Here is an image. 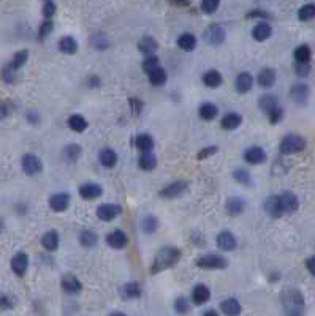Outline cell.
I'll return each instance as SVG.
<instances>
[{
	"mask_svg": "<svg viewBox=\"0 0 315 316\" xmlns=\"http://www.w3.org/2000/svg\"><path fill=\"white\" fill-rule=\"evenodd\" d=\"M181 258V251L176 246H163L159 250V253L155 255V259L152 263V274H159L162 270H167L169 267H173L174 264H178Z\"/></svg>",
	"mask_w": 315,
	"mask_h": 316,
	"instance_id": "obj_1",
	"label": "cell"
},
{
	"mask_svg": "<svg viewBox=\"0 0 315 316\" xmlns=\"http://www.w3.org/2000/svg\"><path fill=\"white\" fill-rule=\"evenodd\" d=\"M283 310L287 315H302L304 313V297L298 289H285L282 294Z\"/></svg>",
	"mask_w": 315,
	"mask_h": 316,
	"instance_id": "obj_2",
	"label": "cell"
},
{
	"mask_svg": "<svg viewBox=\"0 0 315 316\" xmlns=\"http://www.w3.org/2000/svg\"><path fill=\"white\" fill-rule=\"evenodd\" d=\"M306 147V139L299 135H288L282 139L280 142V154L282 155H292L298 154V152L304 150Z\"/></svg>",
	"mask_w": 315,
	"mask_h": 316,
	"instance_id": "obj_3",
	"label": "cell"
},
{
	"mask_svg": "<svg viewBox=\"0 0 315 316\" xmlns=\"http://www.w3.org/2000/svg\"><path fill=\"white\" fill-rule=\"evenodd\" d=\"M197 265L206 270H219V269H225L228 265V261L219 255H206L197 259Z\"/></svg>",
	"mask_w": 315,
	"mask_h": 316,
	"instance_id": "obj_4",
	"label": "cell"
},
{
	"mask_svg": "<svg viewBox=\"0 0 315 316\" xmlns=\"http://www.w3.org/2000/svg\"><path fill=\"white\" fill-rule=\"evenodd\" d=\"M43 169V163L37 155L34 154H27L22 157V171L27 176H37L40 174Z\"/></svg>",
	"mask_w": 315,
	"mask_h": 316,
	"instance_id": "obj_5",
	"label": "cell"
},
{
	"mask_svg": "<svg viewBox=\"0 0 315 316\" xmlns=\"http://www.w3.org/2000/svg\"><path fill=\"white\" fill-rule=\"evenodd\" d=\"M204 40L207 44H212V46H217V44L223 43L225 40V29L219 24H212L206 29L204 32Z\"/></svg>",
	"mask_w": 315,
	"mask_h": 316,
	"instance_id": "obj_6",
	"label": "cell"
},
{
	"mask_svg": "<svg viewBox=\"0 0 315 316\" xmlns=\"http://www.w3.org/2000/svg\"><path fill=\"white\" fill-rule=\"evenodd\" d=\"M187 188H188V183L187 182H173V183H169V185H167L165 188L160 192V196L162 198H165V199H173V198H178V196L181 194H184L187 192Z\"/></svg>",
	"mask_w": 315,
	"mask_h": 316,
	"instance_id": "obj_7",
	"label": "cell"
},
{
	"mask_svg": "<svg viewBox=\"0 0 315 316\" xmlns=\"http://www.w3.org/2000/svg\"><path fill=\"white\" fill-rule=\"evenodd\" d=\"M280 206H282V211H283V215L285 213H293L298 211L299 207V201L296 198V194H293L292 192H283L280 196Z\"/></svg>",
	"mask_w": 315,
	"mask_h": 316,
	"instance_id": "obj_8",
	"label": "cell"
},
{
	"mask_svg": "<svg viewBox=\"0 0 315 316\" xmlns=\"http://www.w3.org/2000/svg\"><path fill=\"white\" fill-rule=\"evenodd\" d=\"M121 212H122V209L119 207L117 204H102V206L97 209L98 218L103 220V221H111V220H114Z\"/></svg>",
	"mask_w": 315,
	"mask_h": 316,
	"instance_id": "obj_9",
	"label": "cell"
},
{
	"mask_svg": "<svg viewBox=\"0 0 315 316\" xmlns=\"http://www.w3.org/2000/svg\"><path fill=\"white\" fill-rule=\"evenodd\" d=\"M68 204H70V194L68 193H57L49 198V207H51L54 212L67 211Z\"/></svg>",
	"mask_w": 315,
	"mask_h": 316,
	"instance_id": "obj_10",
	"label": "cell"
},
{
	"mask_svg": "<svg viewBox=\"0 0 315 316\" xmlns=\"http://www.w3.org/2000/svg\"><path fill=\"white\" fill-rule=\"evenodd\" d=\"M309 86L307 84H295L290 90V97L295 101L296 105H306V101L309 98Z\"/></svg>",
	"mask_w": 315,
	"mask_h": 316,
	"instance_id": "obj_11",
	"label": "cell"
},
{
	"mask_svg": "<svg viewBox=\"0 0 315 316\" xmlns=\"http://www.w3.org/2000/svg\"><path fill=\"white\" fill-rule=\"evenodd\" d=\"M27 267H29V256L26 253H22V251L18 253V255L11 259V269H13V272L18 277H22L26 274Z\"/></svg>",
	"mask_w": 315,
	"mask_h": 316,
	"instance_id": "obj_12",
	"label": "cell"
},
{
	"mask_svg": "<svg viewBox=\"0 0 315 316\" xmlns=\"http://www.w3.org/2000/svg\"><path fill=\"white\" fill-rule=\"evenodd\" d=\"M106 242H108V245L112 246V248L121 250V248H125V246H127L129 239H127V236H125V232L116 229L106 236Z\"/></svg>",
	"mask_w": 315,
	"mask_h": 316,
	"instance_id": "obj_13",
	"label": "cell"
},
{
	"mask_svg": "<svg viewBox=\"0 0 315 316\" xmlns=\"http://www.w3.org/2000/svg\"><path fill=\"white\" fill-rule=\"evenodd\" d=\"M217 246L223 251H233L236 248V237L230 231H223L217 236Z\"/></svg>",
	"mask_w": 315,
	"mask_h": 316,
	"instance_id": "obj_14",
	"label": "cell"
},
{
	"mask_svg": "<svg viewBox=\"0 0 315 316\" xmlns=\"http://www.w3.org/2000/svg\"><path fill=\"white\" fill-rule=\"evenodd\" d=\"M264 211H266L268 215H271L273 218H280L283 215V211H282L279 196H269V198L264 201Z\"/></svg>",
	"mask_w": 315,
	"mask_h": 316,
	"instance_id": "obj_15",
	"label": "cell"
},
{
	"mask_svg": "<svg viewBox=\"0 0 315 316\" xmlns=\"http://www.w3.org/2000/svg\"><path fill=\"white\" fill-rule=\"evenodd\" d=\"M244 160L250 164H260L266 161V154H264V150L261 147H250L245 150Z\"/></svg>",
	"mask_w": 315,
	"mask_h": 316,
	"instance_id": "obj_16",
	"label": "cell"
},
{
	"mask_svg": "<svg viewBox=\"0 0 315 316\" xmlns=\"http://www.w3.org/2000/svg\"><path fill=\"white\" fill-rule=\"evenodd\" d=\"M102 193H103V188L98 183H86V185L79 188L81 198L84 199H95L98 196H102Z\"/></svg>",
	"mask_w": 315,
	"mask_h": 316,
	"instance_id": "obj_17",
	"label": "cell"
},
{
	"mask_svg": "<svg viewBox=\"0 0 315 316\" xmlns=\"http://www.w3.org/2000/svg\"><path fill=\"white\" fill-rule=\"evenodd\" d=\"M211 299V291L204 284H198V286L193 288V293H192V300L195 305H203L207 300Z\"/></svg>",
	"mask_w": 315,
	"mask_h": 316,
	"instance_id": "obj_18",
	"label": "cell"
},
{
	"mask_svg": "<svg viewBox=\"0 0 315 316\" xmlns=\"http://www.w3.org/2000/svg\"><path fill=\"white\" fill-rule=\"evenodd\" d=\"M235 86H236V90L239 93H247L250 88H252V86H254V78H252L250 73L242 71V73L238 74Z\"/></svg>",
	"mask_w": 315,
	"mask_h": 316,
	"instance_id": "obj_19",
	"label": "cell"
},
{
	"mask_svg": "<svg viewBox=\"0 0 315 316\" xmlns=\"http://www.w3.org/2000/svg\"><path fill=\"white\" fill-rule=\"evenodd\" d=\"M226 212H228L231 217H238V215H241L245 209V202L241 199V198H236V196H233L228 201H226Z\"/></svg>",
	"mask_w": 315,
	"mask_h": 316,
	"instance_id": "obj_20",
	"label": "cell"
},
{
	"mask_svg": "<svg viewBox=\"0 0 315 316\" xmlns=\"http://www.w3.org/2000/svg\"><path fill=\"white\" fill-rule=\"evenodd\" d=\"M242 122V117L239 116L238 112H228L225 114L223 119H222V128L226 131H231V130H236L239 125Z\"/></svg>",
	"mask_w": 315,
	"mask_h": 316,
	"instance_id": "obj_21",
	"label": "cell"
},
{
	"mask_svg": "<svg viewBox=\"0 0 315 316\" xmlns=\"http://www.w3.org/2000/svg\"><path fill=\"white\" fill-rule=\"evenodd\" d=\"M271 34H273V29H271V25L268 22L257 24L255 27H254V30H252V36H254L257 41L268 40V38L271 36Z\"/></svg>",
	"mask_w": 315,
	"mask_h": 316,
	"instance_id": "obj_22",
	"label": "cell"
},
{
	"mask_svg": "<svg viewBox=\"0 0 315 316\" xmlns=\"http://www.w3.org/2000/svg\"><path fill=\"white\" fill-rule=\"evenodd\" d=\"M276 82V71L273 68H264L258 73V84L264 88L273 87Z\"/></svg>",
	"mask_w": 315,
	"mask_h": 316,
	"instance_id": "obj_23",
	"label": "cell"
},
{
	"mask_svg": "<svg viewBox=\"0 0 315 316\" xmlns=\"http://www.w3.org/2000/svg\"><path fill=\"white\" fill-rule=\"evenodd\" d=\"M62 288H64V291H67V293L76 294L83 289V284H81V281L74 275H67L64 277V280H62Z\"/></svg>",
	"mask_w": 315,
	"mask_h": 316,
	"instance_id": "obj_24",
	"label": "cell"
},
{
	"mask_svg": "<svg viewBox=\"0 0 315 316\" xmlns=\"http://www.w3.org/2000/svg\"><path fill=\"white\" fill-rule=\"evenodd\" d=\"M203 82H204L206 87L216 88L219 86H222L223 78H222V74L217 71V70H209V71H206L203 74Z\"/></svg>",
	"mask_w": 315,
	"mask_h": 316,
	"instance_id": "obj_25",
	"label": "cell"
},
{
	"mask_svg": "<svg viewBox=\"0 0 315 316\" xmlns=\"http://www.w3.org/2000/svg\"><path fill=\"white\" fill-rule=\"evenodd\" d=\"M138 49H140L143 54L150 55L159 49V43H157L152 36H143L140 43H138Z\"/></svg>",
	"mask_w": 315,
	"mask_h": 316,
	"instance_id": "obj_26",
	"label": "cell"
},
{
	"mask_svg": "<svg viewBox=\"0 0 315 316\" xmlns=\"http://www.w3.org/2000/svg\"><path fill=\"white\" fill-rule=\"evenodd\" d=\"M41 245L45 246L48 251H56L59 246V236L56 231H48L46 234H43L41 237Z\"/></svg>",
	"mask_w": 315,
	"mask_h": 316,
	"instance_id": "obj_27",
	"label": "cell"
},
{
	"mask_svg": "<svg viewBox=\"0 0 315 316\" xmlns=\"http://www.w3.org/2000/svg\"><path fill=\"white\" fill-rule=\"evenodd\" d=\"M67 123H68V128L76 133H83L87 128V125H89L87 120L83 116H79V114H73L72 117H68Z\"/></svg>",
	"mask_w": 315,
	"mask_h": 316,
	"instance_id": "obj_28",
	"label": "cell"
},
{
	"mask_svg": "<svg viewBox=\"0 0 315 316\" xmlns=\"http://www.w3.org/2000/svg\"><path fill=\"white\" fill-rule=\"evenodd\" d=\"M138 164H140V168L144 171H152L157 166V158L150 150L141 152V157H140V160H138Z\"/></svg>",
	"mask_w": 315,
	"mask_h": 316,
	"instance_id": "obj_29",
	"label": "cell"
},
{
	"mask_svg": "<svg viewBox=\"0 0 315 316\" xmlns=\"http://www.w3.org/2000/svg\"><path fill=\"white\" fill-rule=\"evenodd\" d=\"M100 163L105 168H114L117 163V154L112 149H103L100 152Z\"/></svg>",
	"mask_w": 315,
	"mask_h": 316,
	"instance_id": "obj_30",
	"label": "cell"
},
{
	"mask_svg": "<svg viewBox=\"0 0 315 316\" xmlns=\"http://www.w3.org/2000/svg\"><path fill=\"white\" fill-rule=\"evenodd\" d=\"M220 308H222V313L228 315V316H235L241 313V305L236 299H226L220 303Z\"/></svg>",
	"mask_w": 315,
	"mask_h": 316,
	"instance_id": "obj_31",
	"label": "cell"
},
{
	"mask_svg": "<svg viewBox=\"0 0 315 316\" xmlns=\"http://www.w3.org/2000/svg\"><path fill=\"white\" fill-rule=\"evenodd\" d=\"M135 145L140 152H149V150H152V147H154V139L150 135H146V133H144V135L136 136Z\"/></svg>",
	"mask_w": 315,
	"mask_h": 316,
	"instance_id": "obj_32",
	"label": "cell"
},
{
	"mask_svg": "<svg viewBox=\"0 0 315 316\" xmlns=\"http://www.w3.org/2000/svg\"><path fill=\"white\" fill-rule=\"evenodd\" d=\"M178 46L182 51H193L197 46V36L192 34H182L178 38Z\"/></svg>",
	"mask_w": 315,
	"mask_h": 316,
	"instance_id": "obj_33",
	"label": "cell"
},
{
	"mask_svg": "<svg viewBox=\"0 0 315 316\" xmlns=\"http://www.w3.org/2000/svg\"><path fill=\"white\" fill-rule=\"evenodd\" d=\"M121 294H122L124 299H135V297L141 296V288L138 283H127L122 286Z\"/></svg>",
	"mask_w": 315,
	"mask_h": 316,
	"instance_id": "obj_34",
	"label": "cell"
},
{
	"mask_svg": "<svg viewBox=\"0 0 315 316\" xmlns=\"http://www.w3.org/2000/svg\"><path fill=\"white\" fill-rule=\"evenodd\" d=\"M200 117L203 119V120H214L217 117V114H219V109H217V106L216 105H212V103H204V105H201L200 106Z\"/></svg>",
	"mask_w": 315,
	"mask_h": 316,
	"instance_id": "obj_35",
	"label": "cell"
},
{
	"mask_svg": "<svg viewBox=\"0 0 315 316\" xmlns=\"http://www.w3.org/2000/svg\"><path fill=\"white\" fill-rule=\"evenodd\" d=\"M59 48L64 54H74L78 51V43L73 36H64L59 43Z\"/></svg>",
	"mask_w": 315,
	"mask_h": 316,
	"instance_id": "obj_36",
	"label": "cell"
},
{
	"mask_svg": "<svg viewBox=\"0 0 315 316\" xmlns=\"http://www.w3.org/2000/svg\"><path fill=\"white\" fill-rule=\"evenodd\" d=\"M167 78H168V74L162 67L155 68L154 71L149 73V81H150V84H152V86H163L167 82Z\"/></svg>",
	"mask_w": 315,
	"mask_h": 316,
	"instance_id": "obj_37",
	"label": "cell"
},
{
	"mask_svg": "<svg viewBox=\"0 0 315 316\" xmlns=\"http://www.w3.org/2000/svg\"><path fill=\"white\" fill-rule=\"evenodd\" d=\"M97 234L93 232V231H89V229H86L81 232V236H79V242L83 246H86V248H92V246H95L97 245Z\"/></svg>",
	"mask_w": 315,
	"mask_h": 316,
	"instance_id": "obj_38",
	"label": "cell"
},
{
	"mask_svg": "<svg viewBox=\"0 0 315 316\" xmlns=\"http://www.w3.org/2000/svg\"><path fill=\"white\" fill-rule=\"evenodd\" d=\"M295 60L298 62V63H304V62H309L311 60V48L307 46V44H301V46H298L295 49Z\"/></svg>",
	"mask_w": 315,
	"mask_h": 316,
	"instance_id": "obj_39",
	"label": "cell"
},
{
	"mask_svg": "<svg viewBox=\"0 0 315 316\" xmlns=\"http://www.w3.org/2000/svg\"><path fill=\"white\" fill-rule=\"evenodd\" d=\"M277 106H279V100H277V97H274V95H263L260 98V107L266 114L269 111H273Z\"/></svg>",
	"mask_w": 315,
	"mask_h": 316,
	"instance_id": "obj_40",
	"label": "cell"
},
{
	"mask_svg": "<svg viewBox=\"0 0 315 316\" xmlns=\"http://www.w3.org/2000/svg\"><path fill=\"white\" fill-rule=\"evenodd\" d=\"M315 18V5L307 3L304 6H301L298 11V19L299 21H311Z\"/></svg>",
	"mask_w": 315,
	"mask_h": 316,
	"instance_id": "obj_41",
	"label": "cell"
},
{
	"mask_svg": "<svg viewBox=\"0 0 315 316\" xmlns=\"http://www.w3.org/2000/svg\"><path fill=\"white\" fill-rule=\"evenodd\" d=\"M27 59H29V53L26 49H22V51H18V53L15 54V57H13V60H11L8 65H11L15 70H19L24 63L27 62Z\"/></svg>",
	"mask_w": 315,
	"mask_h": 316,
	"instance_id": "obj_42",
	"label": "cell"
},
{
	"mask_svg": "<svg viewBox=\"0 0 315 316\" xmlns=\"http://www.w3.org/2000/svg\"><path fill=\"white\" fill-rule=\"evenodd\" d=\"M157 226H159V221H157V218L154 217V215H148V217L141 221L143 231L148 232V234H152L157 229Z\"/></svg>",
	"mask_w": 315,
	"mask_h": 316,
	"instance_id": "obj_43",
	"label": "cell"
},
{
	"mask_svg": "<svg viewBox=\"0 0 315 316\" xmlns=\"http://www.w3.org/2000/svg\"><path fill=\"white\" fill-rule=\"evenodd\" d=\"M159 67H160V60H159V57L154 55V54L148 55V59L143 62V70H144L146 73L154 71V70L159 68Z\"/></svg>",
	"mask_w": 315,
	"mask_h": 316,
	"instance_id": "obj_44",
	"label": "cell"
},
{
	"mask_svg": "<svg viewBox=\"0 0 315 316\" xmlns=\"http://www.w3.org/2000/svg\"><path fill=\"white\" fill-rule=\"evenodd\" d=\"M233 176H235L236 182L242 183V185H250V183H252V177L245 169H236Z\"/></svg>",
	"mask_w": 315,
	"mask_h": 316,
	"instance_id": "obj_45",
	"label": "cell"
},
{
	"mask_svg": "<svg viewBox=\"0 0 315 316\" xmlns=\"http://www.w3.org/2000/svg\"><path fill=\"white\" fill-rule=\"evenodd\" d=\"M16 71L18 70H15L11 65H7L2 70V79L5 82H8V84H11V82L16 81Z\"/></svg>",
	"mask_w": 315,
	"mask_h": 316,
	"instance_id": "obj_46",
	"label": "cell"
},
{
	"mask_svg": "<svg viewBox=\"0 0 315 316\" xmlns=\"http://www.w3.org/2000/svg\"><path fill=\"white\" fill-rule=\"evenodd\" d=\"M81 155V147L76 144H72V145H68V147L65 149V157L68 158V160H72V161H76L78 158Z\"/></svg>",
	"mask_w": 315,
	"mask_h": 316,
	"instance_id": "obj_47",
	"label": "cell"
},
{
	"mask_svg": "<svg viewBox=\"0 0 315 316\" xmlns=\"http://www.w3.org/2000/svg\"><path fill=\"white\" fill-rule=\"evenodd\" d=\"M219 5H220V0H203L201 2V10L207 13V15H211V13H214L219 8Z\"/></svg>",
	"mask_w": 315,
	"mask_h": 316,
	"instance_id": "obj_48",
	"label": "cell"
},
{
	"mask_svg": "<svg viewBox=\"0 0 315 316\" xmlns=\"http://www.w3.org/2000/svg\"><path fill=\"white\" fill-rule=\"evenodd\" d=\"M56 3L53 0H45V3H43V16L46 19H51L54 15H56Z\"/></svg>",
	"mask_w": 315,
	"mask_h": 316,
	"instance_id": "obj_49",
	"label": "cell"
},
{
	"mask_svg": "<svg viewBox=\"0 0 315 316\" xmlns=\"http://www.w3.org/2000/svg\"><path fill=\"white\" fill-rule=\"evenodd\" d=\"M268 116H269V122L271 123H279L282 120V117H283V109L280 106H277V107H274L273 111L268 112Z\"/></svg>",
	"mask_w": 315,
	"mask_h": 316,
	"instance_id": "obj_50",
	"label": "cell"
},
{
	"mask_svg": "<svg viewBox=\"0 0 315 316\" xmlns=\"http://www.w3.org/2000/svg\"><path fill=\"white\" fill-rule=\"evenodd\" d=\"M92 46L93 48H97V49H105V48H108V40L103 36V35H97V36H92Z\"/></svg>",
	"mask_w": 315,
	"mask_h": 316,
	"instance_id": "obj_51",
	"label": "cell"
},
{
	"mask_svg": "<svg viewBox=\"0 0 315 316\" xmlns=\"http://www.w3.org/2000/svg\"><path fill=\"white\" fill-rule=\"evenodd\" d=\"M174 308H176V312L178 313H185L188 312V302L185 297H178L174 302Z\"/></svg>",
	"mask_w": 315,
	"mask_h": 316,
	"instance_id": "obj_52",
	"label": "cell"
},
{
	"mask_svg": "<svg viewBox=\"0 0 315 316\" xmlns=\"http://www.w3.org/2000/svg\"><path fill=\"white\" fill-rule=\"evenodd\" d=\"M217 150H219V149L216 147V145H211V147H204V149H201V150L198 152L197 158H198V160H204V158H207V157H211V155L216 154Z\"/></svg>",
	"mask_w": 315,
	"mask_h": 316,
	"instance_id": "obj_53",
	"label": "cell"
},
{
	"mask_svg": "<svg viewBox=\"0 0 315 316\" xmlns=\"http://www.w3.org/2000/svg\"><path fill=\"white\" fill-rule=\"evenodd\" d=\"M53 27H54L53 22L49 21V19H46V21L41 24L40 32H38V36H40V38H45L46 35H49V34H51V32H53Z\"/></svg>",
	"mask_w": 315,
	"mask_h": 316,
	"instance_id": "obj_54",
	"label": "cell"
},
{
	"mask_svg": "<svg viewBox=\"0 0 315 316\" xmlns=\"http://www.w3.org/2000/svg\"><path fill=\"white\" fill-rule=\"evenodd\" d=\"M296 74L298 76H307L309 71H311V65H309V62H304V63H298L296 62Z\"/></svg>",
	"mask_w": 315,
	"mask_h": 316,
	"instance_id": "obj_55",
	"label": "cell"
},
{
	"mask_svg": "<svg viewBox=\"0 0 315 316\" xmlns=\"http://www.w3.org/2000/svg\"><path fill=\"white\" fill-rule=\"evenodd\" d=\"M10 114V109H8V105L5 103V101H0V119H5Z\"/></svg>",
	"mask_w": 315,
	"mask_h": 316,
	"instance_id": "obj_56",
	"label": "cell"
},
{
	"mask_svg": "<svg viewBox=\"0 0 315 316\" xmlns=\"http://www.w3.org/2000/svg\"><path fill=\"white\" fill-rule=\"evenodd\" d=\"M306 267H307V270L311 272V274L315 277V256H312V258L307 259V261H306Z\"/></svg>",
	"mask_w": 315,
	"mask_h": 316,
	"instance_id": "obj_57",
	"label": "cell"
},
{
	"mask_svg": "<svg viewBox=\"0 0 315 316\" xmlns=\"http://www.w3.org/2000/svg\"><path fill=\"white\" fill-rule=\"evenodd\" d=\"M10 307H13L11 305V299L7 296H2L0 297V308H10Z\"/></svg>",
	"mask_w": 315,
	"mask_h": 316,
	"instance_id": "obj_58",
	"label": "cell"
},
{
	"mask_svg": "<svg viewBox=\"0 0 315 316\" xmlns=\"http://www.w3.org/2000/svg\"><path fill=\"white\" fill-rule=\"evenodd\" d=\"M249 18H268L266 13H263V11H252L247 15Z\"/></svg>",
	"mask_w": 315,
	"mask_h": 316,
	"instance_id": "obj_59",
	"label": "cell"
},
{
	"mask_svg": "<svg viewBox=\"0 0 315 316\" xmlns=\"http://www.w3.org/2000/svg\"><path fill=\"white\" fill-rule=\"evenodd\" d=\"M203 315H204V316H209V315H214V316H216L217 312H216V310H207V312H204Z\"/></svg>",
	"mask_w": 315,
	"mask_h": 316,
	"instance_id": "obj_60",
	"label": "cell"
}]
</instances>
